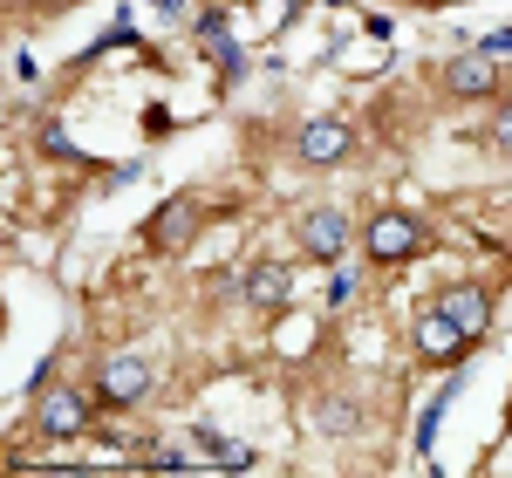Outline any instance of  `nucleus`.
Wrapping results in <instances>:
<instances>
[{
	"mask_svg": "<svg viewBox=\"0 0 512 478\" xmlns=\"http://www.w3.org/2000/svg\"><path fill=\"white\" fill-rule=\"evenodd\" d=\"M96 390H103V403H144L151 397V369L137 356H110L103 376H96Z\"/></svg>",
	"mask_w": 512,
	"mask_h": 478,
	"instance_id": "obj_3",
	"label": "nucleus"
},
{
	"mask_svg": "<svg viewBox=\"0 0 512 478\" xmlns=\"http://www.w3.org/2000/svg\"><path fill=\"white\" fill-rule=\"evenodd\" d=\"M192 233H198V205L178 199V205L158 212V246H178V239H192Z\"/></svg>",
	"mask_w": 512,
	"mask_h": 478,
	"instance_id": "obj_10",
	"label": "nucleus"
},
{
	"mask_svg": "<svg viewBox=\"0 0 512 478\" xmlns=\"http://www.w3.org/2000/svg\"><path fill=\"white\" fill-rule=\"evenodd\" d=\"M335 158H349V123L315 117L301 130V164H335Z\"/></svg>",
	"mask_w": 512,
	"mask_h": 478,
	"instance_id": "obj_5",
	"label": "nucleus"
},
{
	"mask_svg": "<svg viewBox=\"0 0 512 478\" xmlns=\"http://www.w3.org/2000/svg\"><path fill=\"white\" fill-rule=\"evenodd\" d=\"M82 431H89V397L48 390V397H41V438H82Z\"/></svg>",
	"mask_w": 512,
	"mask_h": 478,
	"instance_id": "obj_4",
	"label": "nucleus"
},
{
	"mask_svg": "<svg viewBox=\"0 0 512 478\" xmlns=\"http://www.w3.org/2000/svg\"><path fill=\"white\" fill-rule=\"evenodd\" d=\"M417 349H424L431 362H451L458 349H465V335H458L444 315H424V321H417Z\"/></svg>",
	"mask_w": 512,
	"mask_h": 478,
	"instance_id": "obj_7",
	"label": "nucleus"
},
{
	"mask_svg": "<svg viewBox=\"0 0 512 478\" xmlns=\"http://www.w3.org/2000/svg\"><path fill=\"white\" fill-rule=\"evenodd\" d=\"M451 89L458 96H485L492 89V55H458L451 62Z\"/></svg>",
	"mask_w": 512,
	"mask_h": 478,
	"instance_id": "obj_9",
	"label": "nucleus"
},
{
	"mask_svg": "<svg viewBox=\"0 0 512 478\" xmlns=\"http://www.w3.org/2000/svg\"><path fill=\"white\" fill-rule=\"evenodd\" d=\"M198 444H205V451H212L219 465H239V472L253 465V451H246V444H233V438H219V431H198Z\"/></svg>",
	"mask_w": 512,
	"mask_h": 478,
	"instance_id": "obj_11",
	"label": "nucleus"
},
{
	"mask_svg": "<svg viewBox=\"0 0 512 478\" xmlns=\"http://www.w3.org/2000/svg\"><path fill=\"white\" fill-rule=\"evenodd\" d=\"M287 294H294V274H287V267H274V260H267V267H253V280H246V301H260V308H280Z\"/></svg>",
	"mask_w": 512,
	"mask_h": 478,
	"instance_id": "obj_8",
	"label": "nucleus"
},
{
	"mask_svg": "<svg viewBox=\"0 0 512 478\" xmlns=\"http://www.w3.org/2000/svg\"><path fill=\"white\" fill-rule=\"evenodd\" d=\"M499 144H506V151H512V110H506V117H499Z\"/></svg>",
	"mask_w": 512,
	"mask_h": 478,
	"instance_id": "obj_14",
	"label": "nucleus"
},
{
	"mask_svg": "<svg viewBox=\"0 0 512 478\" xmlns=\"http://www.w3.org/2000/svg\"><path fill=\"white\" fill-rule=\"evenodd\" d=\"M321 431H355V403H321Z\"/></svg>",
	"mask_w": 512,
	"mask_h": 478,
	"instance_id": "obj_12",
	"label": "nucleus"
},
{
	"mask_svg": "<svg viewBox=\"0 0 512 478\" xmlns=\"http://www.w3.org/2000/svg\"><path fill=\"white\" fill-rule=\"evenodd\" d=\"M437 315L451 321V328H458L465 342H478V335H485V321H492V301H485V287H472V280H458V287H444Z\"/></svg>",
	"mask_w": 512,
	"mask_h": 478,
	"instance_id": "obj_1",
	"label": "nucleus"
},
{
	"mask_svg": "<svg viewBox=\"0 0 512 478\" xmlns=\"http://www.w3.org/2000/svg\"><path fill=\"white\" fill-rule=\"evenodd\" d=\"M301 246H308L315 260H335V253L349 246V219H342V212H308V219H301Z\"/></svg>",
	"mask_w": 512,
	"mask_h": 478,
	"instance_id": "obj_6",
	"label": "nucleus"
},
{
	"mask_svg": "<svg viewBox=\"0 0 512 478\" xmlns=\"http://www.w3.org/2000/svg\"><path fill=\"white\" fill-rule=\"evenodd\" d=\"M485 55H492V62H499V55H512V28H506V35H492V41H485Z\"/></svg>",
	"mask_w": 512,
	"mask_h": 478,
	"instance_id": "obj_13",
	"label": "nucleus"
},
{
	"mask_svg": "<svg viewBox=\"0 0 512 478\" xmlns=\"http://www.w3.org/2000/svg\"><path fill=\"white\" fill-rule=\"evenodd\" d=\"M424 246V226L410 219V212H383V219H369V253L376 260H410Z\"/></svg>",
	"mask_w": 512,
	"mask_h": 478,
	"instance_id": "obj_2",
	"label": "nucleus"
}]
</instances>
